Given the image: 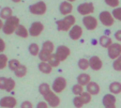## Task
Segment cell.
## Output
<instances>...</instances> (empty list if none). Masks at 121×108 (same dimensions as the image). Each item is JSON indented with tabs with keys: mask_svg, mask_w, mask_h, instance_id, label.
Listing matches in <instances>:
<instances>
[{
	"mask_svg": "<svg viewBox=\"0 0 121 108\" xmlns=\"http://www.w3.org/2000/svg\"><path fill=\"white\" fill-rule=\"evenodd\" d=\"M102 103L104 108H116V96L112 93H107L103 96Z\"/></svg>",
	"mask_w": 121,
	"mask_h": 108,
	"instance_id": "4fadbf2b",
	"label": "cell"
},
{
	"mask_svg": "<svg viewBox=\"0 0 121 108\" xmlns=\"http://www.w3.org/2000/svg\"><path fill=\"white\" fill-rule=\"evenodd\" d=\"M108 89H109V92L112 94H114V95L120 94L121 93V83H119V81H114V83H112L109 85Z\"/></svg>",
	"mask_w": 121,
	"mask_h": 108,
	"instance_id": "7402d4cb",
	"label": "cell"
},
{
	"mask_svg": "<svg viewBox=\"0 0 121 108\" xmlns=\"http://www.w3.org/2000/svg\"><path fill=\"white\" fill-rule=\"evenodd\" d=\"M3 24H4V23H3V21H2L1 18H0V30H2V28H3Z\"/></svg>",
	"mask_w": 121,
	"mask_h": 108,
	"instance_id": "f6af8a7d",
	"label": "cell"
},
{
	"mask_svg": "<svg viewBox=\"0 0 121 108\" xmlns=\"http://www.w3.org/2000/svg\"><path fill=\"white\" fill-rule=\"evenodd\" d=\"M28 50H29V54L31 56H33V57H37V56H39L41 49H40V46L38 45L37 43H31L29 45V47H28Z\"/></svg>",
	"mask_w": 121,
	"mask_h": 108,
	"instance_id": "d4e9b609",
	"label": "cell"
},
{
	"mask_svg": "<svg viewBox=\"0 0 121 108\" xmlns=\"http://www.w3.org/2000/svg\"><path fill=\"white\" fill-rule=\"evenodd\" d=\"M29 35L31 37H39L44 30V25L41 23V21H34V23L31 24L29 29Z\"/></svg>",
	"mask_w": 121,
	"mask_h": 108,
	"instance_id": "8fae6325",
	"label": "cell"
},
{
	"mask_svg": "<svg viewBox=\"0 0 121 108\" xmlns=\"http://www.w3.org/2000/svg\"><path fill=\"white\" fill-rule=\"evenodd\" d=\"M112 67H114V70L117 72L121 71V56L117 58L116 60H114V62H112Z\"/></svg>",
	"mask_w": 121,
	"mask_h": 108,
	"instance_id": "74e56055",
	"label": "cell"
},
{
	"mask_svg": "<svg viewBox=\"0 0 121 108\" xmlns=\"http://www.w3.org/2000/svg\"><path fill=\"white\" fill-rule=\"evenodd\" d=\"M99 19H100L101 24L105 27H112L115 24V18L112 16V14L108 11H103L99 15Z\"/></svg>",
	"mask_w": 121,
	"mask_h": 108,
	"instance_id": "8992f818",
	"label": "cell"
},
{
	"mask_svg": "<svg viewBox=\"0 0 121 108\" xmlns=\"http://www.w3.org/2000/svg\"><path fill=\"white\" fill-rule=\"evenodd\" d=\"M65 1H69V2H74V1H76V0H65Z\"/></svg>",
	"mask_w": 121,
	"mask_h": 108,
	"instance_id": "7dc6e473",
	"label": "cell"
},
{
	"mask_svg": "<svg viewBox=\"0 0 121 108\" xmlns=\"http://www.w3.org/2000/svg\"><path fill=\"white\" fill-rule=\"evenodd\" d=\"M73 105H74V107L75 108H82L85 104H84V102H82V100L80 99V96H74Z\"/></svg>",
	"mask_w": 121,
	"mask_h": 108,
	"instance_id": "8d00e7d4",
	"label": "cell"
},
{
	"mask_svg": "<svg viewBox=\"0 0 121 108\" xmlns=\"http://www.w3.org/2000/svg\"><path fill=\"white\" fill-rule=\"evenodd\" d=\"M115 39L117 41L121 42V30H117L116 32H115Z\"/></svg>",
	"mask_w": 121,
	"mask_h": 108,
	"instance_id": "ee69618b",
	"label": "cell"
},
{
	"mask_svg": "<svg viewBox=\"0 0 121 108\" xmlns=\"http://www.w3.org/2000/svg\"><path fill=\"white\" fill-rule=\"evenodd\" d=\"M7 83H8L7 77H0V90H5Z\"/></svg>",
	"mask_w": 121,
	"mask_h": 108,
	"instance_id": "ab89813d",
	"label": "cell"
},
{
	"mask_svg": "<svg viewBox=\"0 0 121 108\" xmlns=\"http://www.w3.org/2000/svg\"><path fill=\"white\" fill-rule=\"evenodd\" d=\"M13 16V10L9 7H4L0 11V18L2 21H7V19L11 18Z\"/></svg>",
	"mask_w": 121,
	"mask_h": 108,
	"instance_id": "d6986e66",
	"label": "cell"
},
{
	"mask_svg": "<svg viewBox=\"0 0 121 108\" xmlns=\"http://www.w3.org/2000/svg\"><path fill=\"white\" fill-rule=\"evenodd\" d=\"M72 92H73V94L75 96H79V95H82V92H84V87L80 86L79 83H75L72 87Z\"/></svg>",
	"mask_w": 121,
	"mask_h": 108,
	"instance_id": "f546056e",
	"label": "cell"
},
{
	"mask_svg": "<svg viewBox=\"0 0 121 108\" xmlns=\"http://www.w3.org/2000/svg\"><path fill=\"white\" fill-rule=\"evenodd\" d=\"M112 16H114L115 19H117V21H121V8H117V9H114L112 12Z\"/></svg>",
	"mask_w": 121,
	"mask_h": 108,
	"instance_id": "f35d334b",
	"label": "cell"
},
{
	"mask_svg": "<svg viewBox=\"0 0 121 108\" xmlns=\"http://www.w3.org/2000/svg\"><path fill=\"white\" fill-rule=\"evenodd\" d=\"M9 63V59H8L7 55L4 54H0V70H3L8 66Z\"/></svg>",
	"mask_w": 121,
	"mask_h": 108,
	"instance_id": "4dcf8cb0",
	"label": "cell"
},
{
	"mask_svg": "<svg viewBox=\"0 0 121 108\" xmlns=\"http://www.w3.org/2000/svg\"><path fill=\"white\" fill-rule=\"evenodd\" d=\"M104 2H105L108 7L112 8V9L119 8V4H120V1H119V0H104Z\"/></svg>",
	"mask_w": 121,
	"mask_h": 108,
	"instance_id": "d590c367",
	"label": "cell"
},
{
	"mask_svg": "<svg viewBox=\"0 0 121 108\" xmlns=\"http://www.w3.org/2000/svg\"><path fill=\"white\" fill-rule=\"evenodd\" d=\"M86 91H87L88 93H90L91 95H98L101 91V88L98 83L90 81V83H88V86L86 87Z\"/></svg>",
	"mask_w": 121,
	"mask_h": 108,
	"instance_id": "e0dca14e",
	"label": "cell"
},
{
	"mask_svg": "<svg viewBox=\"0 0 121 108\" xmlns=\"http://www.w3.org/2000/svg\"><path fill=\"white\" fill-rule=\"evenodd\" d=\"M15 86H16V83L13 78L9 77L8 78V83H7V88H5V91L7 92H12L14 89H15Z\"/></svg>",
	"mask_w": 121,
	"mask_h": 108,
	"instance_id": "1f68e13d",
	"label": "cell"
},
{
	"mask_svg": "<svg viewBox=\"0 0 121 108\" xmlns=\"http://www.w3.org/2000/svg\"><path fill=\"white\" fill-rule=\"evenodd\" d=\"M66 85H68L66 79L64 78V77H62V76H59V77L55 78V80L52 83V90H53L55 93L59 94V93H61V92H63L64 90H65Z\"/></svg>",
	"mask_w": 121,
	"mask_h": 108,
	"instance_id": "3957f363",
	"label": "cell"
},
{
	"mask_svg": "<svg viewBox=\"0 0 121 108\" xmlns=\"http://www.w3.org/2000/svg\"><path fill=\"white\" fill-rule=\"evenodd\" d=\"M47 11V5L44 1H38L29 7V12L33 15H44Z\"/></svg>",
	"mask_w": 121,
	"mask_h": 108,
	"instance_id": "5b68a950",
	"label": "cell"
},
{
	"mask_svg": "<svg viewBox=\"0 0 121 108\" xmlns=\"http://www.w3.org/2000/svg\"><path fill=\"white\" fill-rule=\"evenodd\" d=\"M12 1H13V2H15V3H17V2H21L22 0H12Z\"/></svg>",
	"mask_w": 121,
	"mask_h": 108,
	"instance_id": "bcb514c9",
	"label": "cell"
},
{
	"mask_svg": "<svg viewBox=\"0 0 121 108\" xmlns=\"http://www.w3.org/2000/svg\"><path fill=\"white\" fill-rule=\"evenodd\" d=\"M19 25H21V24H19V18L17 16H14L13 15L11 18L4 21L3 28H2L3 33L7 35L13 34V33H15L16 29H17V27H18Z\"/></svg>",
	"mask_w": 121,
	"mask_h": 108,
	"instance_id": "7a4b0ae2",
	"label": "cell"
},
{
	"mask_svg": "<svg viewBox=\"0 0 121 108\" xmlns=\"http://www.w3.org/2000/svg\"><path fill=\"white\" fill-rule=\"evenodd\" d=\"M27 72H28L27 66L24 65V64H21V66L14 72V74H15L16 77H18V78H23V77H25V76L27 75Z\"/></svg>",
	"mask_w": 121,
	"mask_h": 108,
	"instance_id": "484cf974",
	"label": "cell"
},
{
	"mask_svg": "<svg viewBox=\"0 0 121 108\" xmlns=\"http://www.w3.org/2000/svg\"><path fill=\"white\" fill-rule=\"evenodd\" d=\"M55 45H54V43L52 41H45L43 43V45H42V49L41 50L45 51V53L49 54V55H53V54H55L54 51H55Z\"/></svg>",
	"mask_w": 121,
	"mask_h": 108,
	"instance_id": "ffe728a7",
	"label": "cell"
},
{
	"mask_svg": "<svg viewBox=\"0 0 121 108\" xmlns=\"http://www.w3.org/2000/svg\"><path fill=\"white\" fill-rule=\"evenodd\" d=\"M89 66L93 71H100L103 67V61L99 56H92L89 59Z\"/></svg>",
	"mask_w": 121,
	"mask_h": 108,
	"instance_id": "9a60e30c",
	"label": "cell"
},
{
	"mask_svg": "<svg viewBox=\"0 0 121 108\" xmlns=\"http://www.w3.org/2000/svg\"><path fill=\"white\" fill-rule=\"evenodd\" d=\"M80 99L82 100V102H84V104H89L90 102H91V99H92V95L90 94V93H88L87 91H84L82 93V95H79Z\"/></svg>",
	"mask_w": 121,
	"mask_h": 108,
	"instance_id": "d6a6232c",
	"label": "cell"
},
{
	"mask_svg": "<svg viewBox=\"0 0 121 108\" xmlns=\"http://www.w3.org/2000/svg\"><path fill=\"white\" fill-rule=\"evenodd\" d=\"M49 106H48V104L46 103L45 101H41L39 102V103L37 104V106H35V108H48Z\"/></svg>",
	"mask_w": 121,
	"mask_h": 108,
	"instance_id": "b9f144b4",
	"label": "cell"
},
{
	"mask_svg": "<svg viewBox=\"0 0 121 108\" xmlns=\"http://www.w3.org/2000/svg\"><path fill=\"white\" fill-rule=\"evenodd\" d=\"M50 56H52V55H49V54H47V53H45V51L41 50L38 57H39V59L41 60V62H48V60H49Z\"/></svg>",
	"mask_w": 121,
	"mask_h": 108,
	"instance_id": "e575fe53",
	"label": "cell"
},
{
	"mask_svg": "<svg viewBox=\"0 0 121 108\" xmlns=\"http://www.w3.org/2000/svg\"><path fill=\"white\" fill-rule=\"evenodd\" d=\"M72 11H73V5H72L71 2L64 0V1H62L59 4V12L61 15H64V16L71 15Z\"/></svg>",
	"mask_w": 121,
	"mask_h": 108,
	"instance_id": "5bb4252c",
	"label": "cell"
},
{
	"mask_svg": "<svg viewBox=\"0 0 121 108\" xmlns=\"http://www.w3.org/2000/svg\"><path fill=\"white\" fill-rule=\"evenodd\" d=\"M50 90H52L50 86L48 85V83H42L41 85L39 86V92H40V94L43 95V96L45 94H47Z\"/></svg>",
	"mask_w": 121,
	"mask_h": 108,
	"instance_id": "f1b7e54d",
	"label": "cell"
},
{
	"mask_svg": "<svg viewBox=\"0 0 121 108\" xmlns=\"http://www.w3.org/2000/svg\"><path fill=\"white\" fill-rule=\"evenodd\" d=\"M48 63H49V64H50V66H52V67H57L58 65H59L60 61H59V60H58V58L56 57V55H55V54H53V55L50 56L49 60H48Z\"/></svg>",
	"mask_w": 121,
	"mask_h": 108,
	"instance_id": "836d02e7",
	"label": "cell"
},
{
	"mask_svg": "<svg viewBox=\"0 0 121 108\" xmlns=\"http://www.w3.org/2000/svg\"><path fill=\"white\" fill-rule=\"evenodd\" d=\"M43 97H44V101L48 104V106H50V107H53V108L58 107L60 105V103H61L60 97L58 96V94L55 93L53 90H50L47 94H45Z\"/></svg>",
	"mask_w": 121,
	"mask_h": 108,
	"instance_id": "277c9868",
	"label": "cell"
},
{
	"mask_svg": "<svg viewBox=\"0 0 121 108\" xmlns=\"http://www.w3.org/2000/svg\"><path fill=\"white\" fill-rule=\"evenodd\" d=\"M70 54H71V49L65 45L58 46L57 48H56V50H55V55H56V57L58 58V60H59L60 62L65 61V60L69 58Z\"/></svg>",
	"mask_w": 121,
	"mask_h": 108,
	"instance_id": "52a82bcc",
	"label": "cell"
},
{
	"mask_svg": "<svg viewBox=\"0 0 121 108\" xmlns=\"http://www.w3.org/2000/svg\"><path fill=\"white\" fill-rule=\"evenodd\" d=\"M38 67H39V71L43 74H50L53 71V67L50 66L48 62H40Z\"/></svg>",
	"mask_w": 121,
	"mask_h": 108,
	"instance_id": "cb8c5ba5",
	"label": "cell"
},
{
	"mask_svg": "<svg viewBox=\"0 0 121 108\" xmlns=\"http://www.w3.org/2000/svg\"><path fill=\"white\" fill-rule=\"evenodd\" d=\"M77 12L82 16H89L94 12V4L92 2H82L77 7Z\"/></svg>",
	"mask_w": 121,
	"mask_h": 108,
	"instance_id": "ba28073f",
	"label": "cell"
},
{
	"mask_svg": "<svg viewBox=\"0 0 121 108\" xmlns=\"http://www.w3.org/2000/svg\"><path fill=\"white\" fill-rule=\"evenodd\" d=\"M91 81V77H90L89 74H86V73H82L77 76V83H79L80 86L82 87H87L88 83Z\"/></svg>",
	"mask_w": 121,
	"mask_h": 108,
	"instance_id": "ac0fdd59",
	"label": "cell"
},
{
	"mask_svg": "<svg viewBox=\"0 0 121 108\" xmlns=\"http://www.w3.org/2000/svg\"><path fill=\"white\" fill-rule=\"evenodd\" d=\"M82 25L85 26V28L87 30H90V31H91V30L96 29L99 23H98V19H96L95 17L89 15V16L82 17Z\"/></svg>",
	"mask_w": 121,
	"mask_h": 108,
	"instance_id": "30bf717a",
	"label": "cell"
},
{
	"mask_svg": "<svg viewBox=\"0 0 121 108\" xmlns=\"http://www.w3.org/2000/svg\"><path fill=\"white\" fill-rule=\"evenodd\" d=\"M5 50V43L1 37H0V54H3V51Z\"/></svg>",
	"mask_w": 121,
	"mask_h": 108,
	"instance_id": "7bdbcfd3",
	"label": "cell"
},
{
	"mask_svg": "<svg viewBox=\"0 0 121 108\" xmlns=\"http://www.w3.org/2000/svg\"><path fill=\"white\" fill-rule=\"evenodd\" d=\"M69 35L73 41H78L82 35V28L79 25H75L69 31Z\"/></svg>",
	"mask_w": 121,
	"mask_h": 108,
	"instance_id": "2e32d148",
	"label": "cell"
},
{
	"mask_svg": "<svg viewBox=\"0 0 121 108\" xmlns=\"http://www.w3.org/2000/svg\"><path fill=\"white\" fill-rule=\"evenodd\" d=\"M17 105V101L14 96H3L0 100L1 108H15Z\"/></svg>",
	"mask_w": 121,
	"mask_h": 108,
	"instance_id": "7c38bea8",
	"label": "cell"
},
{
	"mask_svg": "<svg viewBox=\"0 0 121 108\" xmlns=\"http://www.w3.org/2000/svg\"><path fill=\"white\" fill-rule=\"evenodd\" d=\"M107 55L112 60H116L121 56V44L120 43H112L107 48Z\"/></svg>",
	"mask_w": 121,
	"mask_h": 108,
	"instance_id": "9c48e42d",
	"label": "cell"
},
{
	"mask_svg": "<svg viewBox=\"0 0 121 108\" xmlns=\"http://www.w3.org/2000/svg\"><path fill=\"white\" fill-rule=\"evenodd\" d=\"M99 43H100V45L102 46V47L108 48V47L112 44V41L108 35H101L100 39H99Z\"/></svg>",
	"mask_w": 121,
	"mask_h": 108,
	"instance_id": "603a6c76",
	"label": "cell"
},
{
	"mask_svg": "<svg viewBox=\"0 0 121 108\" xmlns=\"http://www.w3.org/2000/svg\"><path fill=\"white\" fill-rule=\"evenodd\" d=\"M15 34L17 35V37H19L27 39V37H29V30H28L25 26L19 25L18 27H17V29H16V31H15Z\"/></svg>",
	"mask_w": 121,
	"mask_h": 108,
	"instance_id": "44dd1931",
	"label": "cell"
},
{
	"mask_svg": "<svg viewBox=\"0 0 121 108\" xmlns=\"http://www.w3.org/2000/svg\"><path fill=\"white\" fill-rule=\"evenodd\" d=\"M21 108H33V105L30 101H24L21 104Z\"/></svg>",
	"mask_w": 121,
	"mask_h": 108,
	"instance_id": "60d3db41",
	"label": "cell"
},
{
	"mask_svg": "<svg viewBox=\"0 0 121 108\" xmlns=\"http://www.w3.org/2000/svg\"><path fill=\"white\" fill-rule=\"evenodd\" d=\"M76 23V18L74 15H68V16H64L62 19L57 21V29L60 32H66V31H70L72 28L75 26Z\"/></svg>",
	"mask_w": 121,
	"mask_h": 108,
	"instance_id": "6da1fadb",
	"label": "cell"
},
{
	"mask_svg": "<svg viewBox=\"0 0 121 108\" xmlns=\"http://www.w3.org/2000/svg\"><path fill=\"white\" fill-rule=\"evenodd\" d=\"M8 66H9V69L11 70L12 72H15L16 70L21 66V62H19L17 59H11V60H9Z\"/></svg>",
	"mask_w": 121,
	"mask_h": 108,
	"instance_id": "83f0119b",
	"label": "cell"
},
{
	"mask_svg": "<svg viewBox=\"0 0 121 108\" xmlns=\"http://www.w3.org/2000/svg\"><path fill=\"white\" fill-rule=\"evenodd\" d=\"M77 65L82 71H86V70H88L90 67L89 66V60L86 59V58H80V59L78 60Z\"/></svg>",
	"mask_w": 121,
	"mask_h": 108,
	"instance_id": "4316f807",
	"label": "cell"
}]
</instances>
